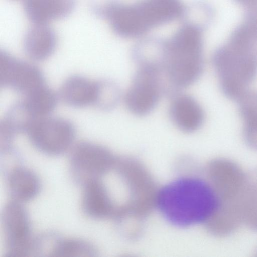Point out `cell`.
<instances>
[{
  "label": "cell",
  "mask_w": 257,
  "mask_h": 257,
  "mask_svg": "<svg viewBox=\"0 0 257 257\" xmlns=\"http://www.w3.org/2000/svg\"><path fill=\"white\" fill-rule=\"evenodd\" d=\"M155 203L168 222L185 228L207 223L217 211L220 200L211 184L196 176H183L160 188Z\"/></svg>",
  "instance_id": "1"
},
{
  "label": "cell",
  "mask_w": 257,
  "mask_h": 257,
  "mask_svg": "<svg viewBox=\"0 0 257 257\" xmlns=\"http://www.w3.org/2000/svg\"><path fill=\"white\" fill-rule=\"evenodd\" d=\"M202 31L183 24L168 40L167 60L163 71L166 94L172 97L191 85L204 68Z\"/></svg>",
  "instance_id": "2"
},
{
  "label": "cell",
  "mask_w": 257,
  "mask_h": 257,
  "mask_svg": "<svg viewBox=\"0 0 257 257\" xmlns=\"http://www.w3.org/2000/svg\"><path fill=\"white\" fill-rule=\"evenodd\" d=\"M212 63L220 88L229 99L239 100L257 77V58L227 42L215 50Z\"/></svg>",
  "instance_id": "3"
},
{
  "label": "cell",
  "mask_w": 257,
  "mask_h": 257,
  "mask_svg": "<svg viewBox=\"0 0 257 257\" xmlns=\"http://www.w3.org/2000/svg\"><path fill=\"white\" fill-rule=\"evenodd\" d=\"M70 149L71 173L82 185L101 178L113 167L117 159L107 148L89 141H80Z\"/></svg>",
  "instance_id": "4"
},
{
  "label": "cell",
  "mask_w": 257,
  "mask_h": 257,
  "mask_svg": "<svg viewBox=\"0 0 257 257\" xmlns=\"http://www.w3.org/2000/svg\"><path fill=\"white\" fill-rule=\"evenodd\" d=\"M1 222L6 247L5 257H23L33 254L35 237L27 210L23 203L11 200L5 205Z\"/></svg>",
  "instance_id": "5"
},
{
  "label": "cell",
  "mask_w": 257,
  "mask_h": 257,
  "mask_svg": "<svg viewBox=\"0 0 257 257\" xmlns=\"http://www.w3.org/2000/svg\"><path fill=\"white\" fill-rule=\"evenodd\" d=\"M27 134L31 143L38 151L56 156L72 148L76 130L67 119L48 116L38 119Z\"/></svg>",
  "instance_id": "6"
},
{
  "label": "cell",
  "mask_w": 257,
  "mask_h": 257,
  "mask_svg": "<svg viewBox=\"0 0 257 257\" xmlns=\"http://www.w3.org/2000/svg\"><path fill=\"white\" fill-rule=\"evenodd\" d=\"M163 93L162 73L154 68L138 67L125 94V103L132 113L144 116L155 108Z\"/></svg>",
  "instance_id": "7"
},
{
  "label": "cell",
  "mask_w": 257,
  "mask_h": 257,
  "mask_svg": "<svg viewBox=\"0 0 257 257\" xmlns=\"http://www.w3.org/2000/svg\"><path fill=\"white\" fill-rule=\"evenodd\" d=\"M0 85L26 96L45 84L37 67L1 50Z\"/></svg>",
  "instance_id": "8"
},
{
  "label": "cell",
  "mask_w": 257,
  "mask_h": 257,
  "mask_svg": "<svg viewBox=\"0 0 257 257\" xmlns=\"http://www.w3.org/2000/svg\"><path fill=\"white\" fill-rule=\"evenodd\" d=\"M208 174L220 202L237 199L247 185L246 177L241 168L226 159L212 161L208 167Z\"/></svg>",
  "instance_id": "9"
},
{
  "label": "cell",
  "mask_w": 257,
  "mask_h": 257,
  "mask_svg": "<svg viewBox=\"0 0 257 257\" xmlns=\"http://www.w3.org/2000/svg\"><path fill=\"white\" fill-rule=\"evenodd\" d=\"M134 5L148 31L181 18L184 8L180 0H142Z\"/></svg>",
  "instance_id": "10"
},
{
  "label": "cell",
  "mask_w": 257,
  "mask_h": 257,
  "mask_svg": "<svg viewBox=\"0 0 257 257\" xmlns=\"http://www.w3.org/2000/svg\"><path fill=\"white\" fill-rule=\"evenodd\" d=\"M82 186L81 206L86 216L101 219L116 215V209L101 178L90 180Z\"/></svg>",
  "instance_id": "11"
},
{
  "label": "cell",
  "mask_w": 257,
  "mask_h": 257,
  "mask_svg": "<svg viewBox=\"0 0 257 257\" xmlns=\"http://www.w3.org/2000/svg\"><path fill=\"white\" fill-rule=\"evenodd\" d=\"M170 118L180 130L191 133L198 130L204 120V111L196 100L187 94L173 97L169 108Z\"/></svg>",
  "instance_id": "12"
},
{
  "label": "cell",
  "mask_w": 257,
  "mask_h": 257,
  "mask_svg": "<svg viewBox=\"0 0 257 257\" xmlns=\"http://www.w3.org/2000/svg\"><path fill=\"white\" fill-rule=\"evenodd\" d=\"M76 0H24L23 8L28 19L34 25L47 24L64 18L74 9Z\"/></svg>",
  "instance_id": "13"
},
{
  "label": "cell",
  "mask_w": 257,
  "mask_h": 257,
  "mask_svg": "<svg viewBox=\"0 0 257 257\" xmlns=\"http://www.w3.org/2000/svg\"><path fill=\"white\" fill-rule=\"evenodd\" d=\"M57 42V36L53 29L47 24H38L27 31L23 46L25 54L30 59L42 61L53 53Z\"/></svg>",
  "instance_id": "14"
},
{
  "label": "cell",
  "mask_w": 257,
  "mask_h": 257,
  "mask_svg": "<svg viewBox=\"0 0 257 257\" xmlns=\"http://www.w3.org/2000/svg\"><path fill=\"white\" fill-rule=\"evenodd\" d=\"M168 53V40L158 37H144L134 46L132 55L138 67H146L163 73Z\"/></svg>",
  "instance_id": "15"
},
{
  "label": "cell",
  "mask_w": 257,
  "mask_h": 257,
  "mask_svg": "<svg viewBox=\"0 0 257 257\" xmlns=\"http://www.w3.org/2000/svg\"><path fill=\"white\" fill-rule=\"evenodd\" d=\"M96 88V81L75 75L64 81L61 86L59 95L62 101L68 105L83 108L94 105Z\"/></svg>",
  "instance_id": "16"
},
{
  "label": "cell",
  "mask_w": 257,
  "mask_h": 257,
  "mask_svg": "<svg viewBox=\"0 0 257 257\" xmlns=\"http://www.w3.org/2000/svg\"><path fill=\"white\" fill-rule=\"evenodd\" d=\"M7 181L12 200L21 203L35 198L41 189L40 180L37 174L22 166L13 168L8 173Z\"/></svg>",
  "instance_id": "17"
},
{
  "label": "cell",
  "mask_w": 257,
  "mask_h": 257,
  "mask_svg": "<svg viewBox=\"0 0 257 257\" xmlns=\"http://www.w3.org/2000/svg\"><path fill=\"white\" fill-rule=\"evenodd\" d=\"M39 118L23 100L13 104L1 121L15 134H27Z\"/></svg>",
  "instance_id": "18"
},
{
  "label": "cell",
  "mask_w": 257,
  "mask_h": 257,
  "mask_svg": "<svg viewBox=\"0 0 257 257\" xmlns=\"http://www.w3.org/2000/svg\"><path fill=\"white\" fill-rule=\"evenodd\" d=\"M97 250L90 242L79 238H62L57 237L49 256H95Z\"/></svg>",
  "instance_id": "19"
},
{
  "label": "cell",
  "mask_w": 257,
  "mask_h": 257,
  "mask_svg": "<svg viewBox=\"0 0 257 257\" xmlns=\"http://www.w3.org/2000/svg\"><path fill=\"white\" fill-rule=\"evenodd\" d=\"M214 16L212 6L203 1H195L184 6L181 18L183 24L203 31L211 24Z\"/></svg>",
  "instance_id": "20"
},
{
  "label": "cell",
  "mask_w": 257,
  "mask_h": 257,
  "mask_svg": "<svg viewBox=\"0 0 257 257\" xmlns=\"http://www.w3.org/2000/svg\"><path fill=\"white\" fill-rule=\"evenodd\" d=\"M33 113L38 117L49 116L55 108L58 97L45 85L25 96L24 99Z\"/></svg>",
  "instance_id": "21"
},
{
  "label": "cell",
  "mask_w": 257,
  "mask_h": 257,
  "mask_svg": "<svg viewBox=\"0 0 257 257\" xmlns=\"http://www.w3.org/2000/svg\"><path fill=\"white\" fill-rule=\"evenodd\" d=\"M96 94L93 105L103 111L113 109L120 100L119 87L116 83L107 80L96 81Z\"/></svg>",
  "instance_id": "22"
},
{
  "label": "cell",
  "mask_w": 257,
  "mask_h": 257,
  "mask_svg": "<svg viewBox=\"0 0 257 257\" xmlns=\"http://www.w3.org/2000/svg\"><path fill=\"white\" fill-rule=\"evenodd\" d=\"M242 221L257 229V184H247L241 201Z\"/></svg>",
  "instance_id": "23"
},
{
  "label": "cell",
  "mask_w": 257,
  "mask_h": 257,
  "mask_svg": "<svg viewBox=\"0 0 257 257\" xmlns=\"http://www.w3.org/2000/svg\"><path fill=\"white\" fill-rule=\"evenodd\" d=\"M239 4H242L246 7L249 6L255 3H257V0H235Z\"/></svg>",
  "instance_id": "24"
}]
</instances>
